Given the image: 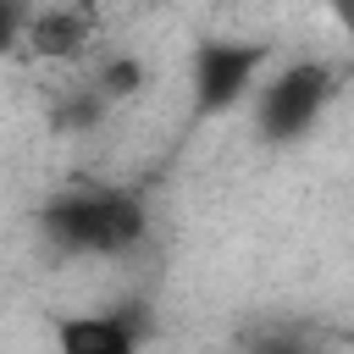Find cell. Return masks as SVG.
Listing matches in <instances>:
<instances>
[{"label": "cell", "mask_w": 354, "mask_h": 354, "mask_svg": "<svg viewBox=\"0 0 354 354\" xmlns=\"http://www.w3.org/2000/svg\"><path fill=\"white\" fill-rule=\"evenodd\" d=\"M39 238L61 254L83 260H116L133 254L149 238V205L133 188H105V183H77L61 188L55 199L39 205Z\"/></svg>", "instance_id": "cell-1"}, {"label": "cell", "mask_w": 354, "mask_h": 354, "mask_svg": "<svg viewBox=\"0 0 354 354\" xmlns=\"http://www.w3.org/2000/svg\"><path fill=\"white\" fill-rule=\"evenodd\" d=\"M144 83H149V66L138 61V55H105L100 66H94V94L105 100V105H116V100H133V94H144Z\"/></svg>", "instance_id": "cell-6"}, {"label": "cell", "mask_w": 354, "mask_h": 354, "mask_svg": "<svg viewBox=\"0 0 354 354\" xmlns=\"http://www.w3.org/2000/svg\"><path fill=\"white\" fill-rule=\"evenodd\" d=\"M337 66L321 61V55H299V61H282V66H266L260 83H254V133L266 144H299L321 127L326 105L337 100Z\"/></svg>", "instance_id": "cell-2"}, {"label": "cell", "mask_w": 354, "mask_h": 354, "mask_svg": "<svg viewBox=\"0 0 354 354\" xmlns=\"http://www.w3.org/2000/svg\"><path fill=\"white\" fill-rule=\"evenodd\" d=\"M55 354H144L149 315L144 304H111V310H66L50 321Z\"/></svg>", "instance_id": "cell-4"}, {"label": "cell", "mask_w": 354, "mask_h": 354, "mask_svg": "<svg viewBox=\"0 0 354 354\" xmlns=\"http://www.w3.org/2000/svg\"><path fill=\"white\" fill-rule=\"evenodd\" d=\"M100 116H105V100H100L94 88H77V94L55 111V122H61V127H88V122H100Z\"/></svg>", "instance_id": "cell-8"}, {"label": "cell", "mask_w": 354, "mask_h": 354, "mask_svg": "<svg viewBox=\"0 0 354 354\" xmlns=\"http://www.w3.org/2000/svg\"><path fill=\"white\" fill-rule=\"evenodd\" d=\"M88 39H94V11L88 6H44V11L33 6L28 33H22L28 55H39V61H72V55L88 50Z\"/></svg>", "instance_id": "cell-5"}, {"label": "cell", "mask_w": 354, "mask_h": 354, "mask_svg": "<svg viewBox=\"0 0 354 354\" xmlns=\"http://www.w3.org/2000/svg\"><path fill=\"white\" fill-rule=\"evenodd\" d=\"M28 17H33V0H0V55L22 50V33H28Z\"/></svg>", "instance_id": "cell-7"}, {"label": "cell", "mask_w": 354, "mask_h": 354, "mask_svg": "<svg viewBox=\"0 0 354 354\" xmlns=\"http://www.w3.org/2000/svg\"><path fill=\"white\" fill-rule=\"evenodd\" d=\"M249 354H326V348H321V343H310V337H288V332H277V337L254 343Z\"/></svg>", "instance_id": "cell-9"}, {"label": "cell", "mask_w": 354, "mask_h": 354, "mask_svg": "<svg viewBox=\"0 0 354 354\" xmlns=\"http://www.w3.org/2000/svg\"><path fill=\"white\" fill-rule=\"evenodd\" d=\"M271 66V44L266 39H199L188 55V94H194V122H216L227 111H238L260 72Z\"/></svg>", "instance_id": "cell-3"}]
</instances>
